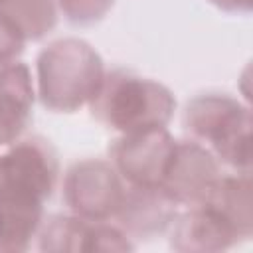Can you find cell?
Listing matches in <instances>:
<instances>
[{
	"label": "cell",
	"instance_id": "1",
	"mask_svg": "<svg viewBox=\"0 0 253 253\" xmlns=\"http://www.w3.org/2000/svg\"><path fill=\"white\" fill-rule=\"evenodd\" d=\"M91 109L103 125L132 132L148 126H164L172 115L174 99L160 83L128 71H113L103 77Z\"/></svg>",
	"mask_w": 253,
	"mask_h": 253
},
{
	"label": "cell",
	"instance_id": "2",
	"mask_svg": "<svg viewBox=\"0 0 253 253\" xmlns=\"http://www.w3.org/2000/svg\"><path fill=\"white\" fill-rule=\"evenodd\" d=\"M38 71L42 99L55 111H73L93 101L105 77L99 55L79 40H61L45 47Z\"/></svg>",
	"mask_w": 253,
	"mask_h": 253
},
{
	"label": "cell",
	"instance_id": "3",
	"mask_svg": "<svg viewBox=\"0 0 253 253\" xmlns=\"http://www.w3.org/2000/svg\"><path fill=\"white\" fill-rule=\"evenodd\" d=\"M249 113L229 97L208 95L188 105L186 128L202 142H210L219 158L233 168L249 166Z\"/></svg>",
	"mask_w": 253,
	"mask_h": 253
},
{
	"label": "cell",
	"instance_id": "4",
	"mask_svg": "<svg viewBox=\"0 0 253 253\" xmlns=\"http://www.w3.org/2000/svg\"><path fill=\"white\" fill-rule=\"evenodd\" d=\"M57 178V160L40 138L18 140L0 154V200L42 204Z\"/></svg>",
	"mask_w": 253,
	"mask_h": 253
},
{
	"label": "cell",
	"instance_id": "5",
	"mask_svg": "<svg viewBox=\"0 0 253 253\" xmlns=\"http://www.w3.org/2000/svg\"><path fill=\"white\" fill-rule=\"evenodd\" d=\"M174 144L164 126H148L125 132L113 144L111 160L130 186H160Z\"/></svg>",
	"mask_w": 253,
	"mask_h": 253
},
{
	"label": "cell",
	"instance_id": "6",
	"mask_svg": "<svg viewBox=\"0 0 253 253\" xmlns=\"http://www.w3.org/2000/svg\"><path fill=\"white\" fill-rule=\"evenodd\" d=\"M123 186L117 170L99 160H85L67 172L65 200L67 204L87 215H105L117 211L123 200Z\"/></svg>",
	"mask_w": 253,
	"mask_h": 253
},
{
	"label": "cell",
	"instance_id": "7",
	"mask_svg": "<svg viewBox=\"0 0 253 253\" xmlns=\"http://www.w3.org/2000/svg\"><path fill=\"white\" fill-rule=\"evenodd\" d=\"M219 178L213 156L198 142L174 144L160 188L178 202L200 204Z\"/></svg>",
	"mask_w": 253,
	"mask_h": 253
},
{
	"label": "cell",
	"instance_id": "8",
	"mask_svg": "<svg viewBox=\"0 0 253 253\" xmlns=\"http://www.w3.org/2000/svg\"><path fill=\"white\" fill-rule=\"evenodd\" d=\"M32 79L22 63L0 65V142H12L28 125L32 111Z\"/></svg>",
	"mask_w": 253,
	"mask_h": 253
},
{
	"label": "cell",
	"instance_id": "9",
	"mask_svg": "<svg viewBox=\"0 0 253 253\" xmlns=\"http://www.w3.org/2000/svg\"><path fill=\"white\" fill-rule=\"evenodd\" d=\"M0 18L22 38H40L55 22L51 0H0Z\"/></svg>",
	"mask_w": 253,
	"mask_h": 253
},
{
	"label": "cell",
	"instance_id": "10",
	"mask_svg": "<svg viewBox=\"0 0 253 253\" xmlns=\"http://www.w3.org/2000/svg\"><path fill=\"white\" fill-rule=\"evenodd\" d=\"M65 14L75 22H91L105 14L113 0H59Z\"/></svg>",
	"mask_w": 253,
	"mask_h": 253
},
{
	"label": "cell",
	"instance_id": "11",
	"mask_svg": "<svg viewBox=\"0 0 253 253\" xmlns=\"http://www.w3.org/2000/svg\"><path fill=\"white\" fill-rule=\"evenodd\" d=\"M24 40L0 18V65L8 63L10 57H14L22 49Z\"/></svg>",
	"mask_w": 253,
	"mask_h": 253
},
{
	"label": "cell",
	"instance_id": "12",
	"mask_svg": "<svg viewBox=\"0 0 253 253\" xmlns=\"http://www.w3.org/2000/svg\"><path fill=\"white\" fill-rule=\"evenodd\" d=\"M213 2L223 8H247L249 6V0H213Z\"/></svg>",
	"mask_w": 253,
	"mask_h": 253
},
{
	"label": "cell",
	"instance_id": "13",
	"mask_svg": "<svg viewBox=\"0 0 253 253\" xmlns=\"http://www.w3.org/2000/svg\"><path fill=\"white\" fill-rule=\"evenodd\" d=\"M0 144H2V142H0Z\"/></svg>",
	"mask_w": 253,
	"mask_h": 253
}]
</instances>
